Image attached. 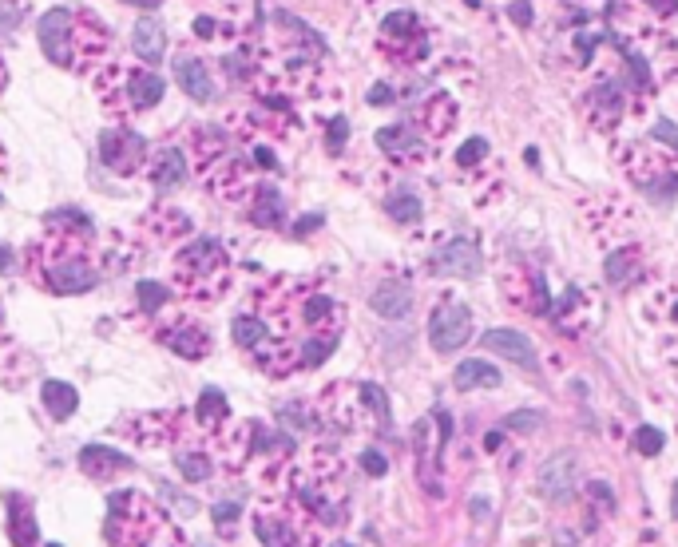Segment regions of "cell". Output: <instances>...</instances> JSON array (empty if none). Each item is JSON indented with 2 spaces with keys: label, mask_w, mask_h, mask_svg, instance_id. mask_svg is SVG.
<instances>
[{
  "label": "cell",
  "mask_w": 678,
  "mask_h": 547,
  "mask_svg": "<svg viewBox=\"0 0 678 547\" xmlns=\"http://www.w3.org/2000/svg\"><path fill=\"white\" fill-rule=\"evenodd\" d=\"M250 314L270 329L274 341L298 349L302 369H318L341 337V310L338 302L306 278H274L266 282L254 302Z\"/></svg>",
  "instance_id": "6da1fadb"
},
{
  "label": "cell",
  "mask_w": 678,
  "mask_h": 547,
  "mask_svg": "<svg viewBox=\"0 0 678 547\" xmlns=\"http://www.w3.org/2000/svg\"><path fill=\"white\" fill-rule=\"evenodd\" d=\"M96 226L80 211H52L44 234L28 242V278L52 294H88L100 282V266L92 258Z\"/></svg>",
  "instance_id": "7a4b0ae2"
},
{
  "label": "cell",
  "mask_w": 678,
  "mask_h": 547,
  "mask_svg": "<svg viewBox=\"0 0 678 547\" xmlns=\"http://www.w3.org/2000/svg\"><path fill=\"white\" fill-rule=\"evenodd\" d=\"M36 36L44 56L64 72H96L112 52V32L88 4L48 8L36 24Z\"/></svg>",
  "instance_id": "3957f363"
},
{
  "label": "cell",
  "mask_w": 678,
  "mask_h": 547,
  "mask_svg": "<svg viewBox=\"0 0 678 547\" xmlns=\"http://www.w3.org/2000/svg\"><path fill=\"white\" fill-rule=\"evenodd\" d=\"M191 159H195L199 183H203L215 199L238 203V199H246V195L258 187V183H254L258 167L246 159L242 147L230 143V135H226L223 127H203V131H195V139H191ZM191 159H187V163H191Z\"/></svg>",
  "instance_id": "277c9868"
},
{
  "label": "cell",
  "mask_w": 678,
  "mask_h": 547,
  "mask_svg": "<svg viewBox=\"0 0 678 547\" xmlns=\"http://www.w3.org/2000/svg\"><path fill=\"white\" fill-rule=\"evenodd\" d=\"M171 278L183 302L191 306H215L223 302V294L230 290L234 278V262L226 254V246L219 238H191L175 262H171Z\"/></svg>",
  "instance_id": "5b68a950"
},
{
  "label": "cell",
  "mask_w": 678,
  "mask_h": 547,
  "mask_svg": "<svg viewBox=\"0 0 678 547\" xmlns=\"http://www.w3.org/2000/svg\"><path fill=\"white\" fill-rule=\"evenodd\" d=\"M175 524L159 504H151L139 492H115L108 500V520H104V540L108 547H171L175 544Z\"/></svg>",
  "instance_id": "8992f818"
},
{
  "label": "cell",
  "mask_w": 678,
  "mask_h": 547,
  "mask_svg": "<svg viewBox=\"0 0 678 547\" xmlns=\"http://www.w3.org/2000/svg\"><path fill=\"white\" fill-rule=\"evenodd\" d=\"M254 536L262 547H322V524L282 488H266L262 504L254 508Z\"/></svg>",
  "instance_id": "52a82bcc"
},
{
  "label": "cell",
  "mask_w": 678,
  "mask_h": 547,
  "mask_svg": "<svg viewBox=\"0 0 678 547\" xmlns=\"http://www.w3.org/2000/svg\"><path fill=\"white\" fill-rule=\"evenodd\" d=\"M377 48H381V56H385L389 64H397V68H417V64L429 60L433 40H429V28L421 24V16L401 8V12H389V16L381 20V40H377Z\"/></svg>",
  "instance_id": "ba28073f"
},
{
  "label": "cell",
  "mask_w": 678,
  "mask_h": 547,
  "mask_svg": "<svg viewBox=\"0 0 678 547\" xmlns=\"http://www.w3.org/2000/svg\"><path fill=\"white\" fill-rule=\"evenodd\" d=\"M619 159L627 163V175H631L639 187L663 195L659 203H671L678 179L675 171H671V163H667V155H659L651 143H623V147H619Z\"/></svg>",
  "instance_id": "9c48e42d"
},
{
  "label": "cell",
  "mask_w": 678,
  "mask_h": 547,
  "mask_svg": "<svg viewBox=\"0 0 678 547\" xmlns=\"http://www.w3.org/2000/svg\"><path fill=\"white\" fill-rule=\"evenodd\" d=\"M155 341L167 345L171 353H179L183 361H203V357H211V345H215L207 326H199L187 314H159L155 318Z\"/></svg>",
  "instance_id": "30bf717a"
},
{
  "label": "cell",
  "mask_w": 678,
  "mask_h": 547,
  "mask_svg": "<svg viewBox=\"0 0 678 547\" xmlns=\"http://www.w3.org/2000/svg\"><path fill=\"white\" fill-rule=\"evenodd\" d=\"M278 448L290 452V440L274 437L262 421H238V425H230L223 433V464L226 468H246L250 456H258V452H278Z\"/></svg>",
  "instance_id": "8fae6325"
},
{
  "label": "cell",
  "mask_w": 678,
  "mask_h": 547,
  "mask_svg": "<svg viewBox=\"0 0 678 547\" xmlns=\"http://www.w3.org/2000/svg\"><path fill=\"white\" fill-rule=\"evenodd\" d=\"M100 159L115 175H135L147 163V139L131 127H112L100 135Z\"/></svg>",
  "instance_id": "7c38bea8"
},
{
  "label": "cell",
  "mask_w": 678,
  "mask_h": 547,
  "mask_svg": "<svg viewBox=\"0 0 678 547\" xmlns=\"http://www.w3.org/2000/svg\"><path fill=\"white\" fill-rule=\"evenodd\" d=\"M468 337H472V310H468L464 302H456V298H445V302L433 310V318H429V341H433V349H437V353H456Z\"/></svg>",
  "instance_id": "4fadbf2b"
},
{
  "label": "cell",
  "mask_w": 678,
  "mask_h": 547,
  "mask_svg": "<svg viewBox=\"0 0 678 547\" xmlns=\"http://www.w3.org/2000/svg\"><path fill=\"white\" fill-rule=\"evenodd\" d=\"M583 484V460H579V452H556V456H548L544 464H540V492L548 496V500H567L575 488Z\"/></svg>",
  "instance_id": "5bb4252c"
},
{
  "label": "cell",
  "mask_w": 678,
  "mask_h": 547,
  "mask_svg": "<svg viewBox=\"0 0 678 547\" xmlns=\"http://www.w3.org/2000/svg\"><path fill=\"white\" fill-rule=\"evenodd\" d=\"M92 88H96V96H100V104L104 111L112 115V119H131L135 111H131V100H127V64L123 60H108V64H100L96 68V76H92Z\"/></svg>",
  "instance_id": "9a60e30c"
},
{
  "label": "cell",
  "mask_w": 678,
  "mask_h": 547,
  "mask_svg": "<svg viewBox=\"0 0 678 547\" xmlns=\"http://www.w3.org/2000/svg\"><path fill=\"white\" fill-rule=\"evenodd\" d=\"M456 119H460V108H456V100L445 96V92L429 96L421 108L413 111V123H417V131H421V139H425V143H437V139L452 135Z\"/></svg>",
  "instance_id": "2e32d148"
},
{
  "label": "cell",
  "mask_w": 678,
  "mask_h": 547,
  "mask_svg": "<svg viewBox=\"0 0 678 547\" xmlns=\"http://www.w3.org/2000/svg\"><path fill=\"white\" fill-rule=\"evenodd\" d=\"M143 230H147V238H151V242H159V246H171V242H183V238H191L195 222H191V215H187V211H179V207H171V203H159V207H151V211H147Z\"/></svg>",
  "instance_id": "e0dca14e"
},
{
  "label": "cell",
  "mask_w": 678,
  "mask_h": 547,
  "mask_svg": "<svg viewBox=\"0 0 678 547\" xmlns=\"http://www.w3.org/2000/svg\"><path fill=\"white\" fill-rule=\"evenodd\" d=\"M433 274H445V278H476L480 274V250L468 242V238H452L445 242L433 262H429Z\"/></svg>",
  "instance_id": "ac0fdd59"
},
{
  "label": "cell",
  "mask_w": 678,
  "mask_h": 547,
  "mask_svg": "<svg viewBox=\"0 0 678 547\" xmlns=\"http://www.w3.org/2000/svg\"><path fill=\"white\" fill-rule=\"evenodd\" d=\"M187 175H191V163H187V155H183L179 147H159V151L151 155V163H147V179H151V187H155L159 195L183 187Z\"/></svg>",
  "instance_id": "d6986e66"
},
{
  "label": "cell",
  "mask_w": 678,
  "mask_h": 547,
  "mask_svg": "<svg viewBox=\"0 0 678 547\" xmlns=\"http://www.w3.org/2000/svg\"><path fill=\"white\" fill-rule=\"evenodd\" d=\"M175 80H179V88H183L195 104H211V100H215V76L207 72V64H203L199 56L179 52V56H175Z\"/></svg>",
  "instance_id": "ffe728a7"
},
{
  "label": "cell",
  "mask_w": 678,
  "mask_h": 547,
  "mask_svg": "<svg viewBox=\"0 0 678 547\" xmlns=\"http://www.w3.org/2000/svg\"><path fill=\"white\" fill-rule=\"evenodd\" d=\"M377 147H381L389 159H397V163H421L429 143H425L421 135H413V123H409V127L397 123V127H381V131H377Z\"/></svg>",
  "instance_id": "44dd1931"
},
{
  "label": "cell",
  "mask_w": 678,
  "mask_h": 547,
  "mask_svg": "<svg viewBox=\"0 0 678 547\" xmlns=\"http://www.w3.org/2000/svg\"><path fill=\"white\" fill-rule=\"evenodd\" d=\"M480 345H484L488 353H496V357H508V361H516V365H524V369H536V349H532V341H528L524 333H516V329H488V333L480 337Z\"/></svg>",
  "instance_id": "7402d4cb"
},
{
  "label": "cell",
  "mask_w": 678,
  "mask_h": 547,
  "mask_svg": "<svg viewBox=\"0 0 678 547\" xmlns=\"http://www.w3.org/2000/svg\"><path fill=\"white\" fill-rule=\"evenodd\" d=\"M163 76L151 72V68H139V64H127V100H131V111H151L155 104H163Z\"/></svg>",
  "instance_id": "603a6c76"
},
{
  "label": "cell",
  "mask_w": 678,
  "mask_h": 547,
  "mask_svg": "<svg viewBox=\"0 0 678 547\" xmlns=\"http://www.w3.org/2000/svg\"><path fill=\"white\" fill-rule=\"evenodd\" d=\"M619 115H623V92H619V84L603 80V84H595V88L587 92V119H591L599 131H611V127L619 123Z\"/></svg>",
  "instance_id": "cb8c5ba5"
},
{
  "label": "cell",
  "mask_w": 678,
  "mask_h": 547,
  "mask_svg": "<svg viewBox=\"0 0 678 547\" xmlns=\"http://www.w3.org/2000/svg\"><path fill=\"white\" fill-rule=\"evenodd\" d=\"M504 290H508V302L512 306H524V310H544L548 306V294H544V282L536 274H528L524 266H512L504 274Z\"/></svg>",
  "instance_id": "d4e9b609"
},
{
  "label": "cell",
  "mask_w": 678,
  "mask_h": 547,
  "mask_svg": "<svg viewBox=\"0 0 678 547\" xmlns=\"http://www.w3.org/2000/svg\"><path fill=\"white\" fill-rule=\"evenodd\" d=\"M80 468H84V476H92V480H115L119 472L131 468V456H127V452H115L108 444H88V448L80 452Z\"/></svg>",
  "instance_id": "484cf974"
},
{
  "label": "cell",
  "mask_w": 678,
  "mask_h": 547,
  "mask_svg": "<svg viewBox=\"0 0 678 547\" xmlns=\"http://www.w3.org/2000/svg\"><path fill=\"white\" fill-rule=\"evenodd\" d=\"M183 425H187L183 413H147V417H139L131 425V437L139 440V444H171V440L179 437Z\"/></svg>",
  "instance_id": "4316f807"
},
{
  "label": "cell",
  "mask_w": 678,
  "mask_h": 547,
  "mask_svg": "<svg viewBox=\"0 0 678 547\" xmlns=\"http://www.w3.org/2000/svg\"><path fill=\"white\" fill-rule=\"evenodd\" d=\"M8 504V540L12 547H36V516H32V500H24L20 492H8L4 496Z\"/></svg>",
  "instance_id": "83f0119b"
},
{
  "label": "cell",
  "mask_w": 678,
  "mask_h": 547,
  "mask_svg": "<svg viewBox=\"0 0 678 547\" xmlns=\"http://www.w3.org/2000/svg\"><path fill=\"white\" fill-rule=\"evenodd\" d=\"M250 222L254 226H262V230H282V222H286V199L274 191V187H254L250 195Z\"/></svg>",
  "instance_id": "f1b7e54d"
},
{
  "label": "cell",
  "mask_w": 678,
  "mask_h": 547,
  "mask_svg": "<svg viewBox=\"0 0 678 547\" xmlns=\"http://www.w3.org/2000/svg\"><path fill=\"white\" fill-rule=\"evenodd\" d=\"M131 52H135L143 64H159V56L167 52V32H163V24H159L155 16L135 20V28H131Z\"/></svg>",
  "instance_id": "f546056e"
},
{
  "label": "cell",
  "mask_w": 678,
  "mask_h": 547,
  "mask_svg": "<svg viewBox=\"0 0 678 547\" xmlns=\"http://www.w3.org/2000/svg\"><path fill=\"white\" fill-rule=\"evenodd\" d=\"M369 306H373V314H381V318H389V322L409 318V310H413V290L401 286V282H385V286H377V294L369 298Z\"/></svg>",
  "instance_id": "4dcf8cb0"
},
{
  "label": "cell",
  "mask_w": 678,
  "mask_h": 547,
  "mask_svg": "<svg viewBox=\"0 0 678 547\" xmlns=\"http://www.w3.org/2000/svg\"><path fill=\"white\" fill-rule=\"evenodd\" d=\"M191 421H195L199 433H223L226 421H230V401H226L219 389H203Z\"/></svg>",
  "instance_id": "1f68e13d"
},
{
  "label": "cell",
  "mask_w": 678,
  "mask_h": 547,
  "mask_svg": "<svg viewBox=\"0 0 678 547\" xmlns=\"http://www.w3.org/2000/svg\"><path fill=\"white\" fill-rule=\"evenodd\" d=\"M639 278H643V254H639L635 246H619V250L607 258V282L619 286V290H627V286H635Z\"/></svg>",
  "instance_id": "d6a6232c"
},
{
  "label": "cell",
  "mask_w": 678,
  "mask_h": 547,
  "mask_svg": "<svg viewBox=\"0 0 678 547\" xmlns=\"http://www.w3.org/2000/svg\"><path fill=\"white\" fill-rule=\"evenodd\" d=\"M452 385H456V389H496V385H500V369L488 365V361H480V357H468V361L456 365Z\"/></svg>",
  "instance_id": "836d02e7"
},
{
  "label": "cell",
  "mask_w": 678,
  "mask_h": 547,
  "mask_svg": "<svg viewBox=\"0 0 678 547\" xmlns=\"http://www.w3.org/2000/svg\"><path fill=\"white\" fill-rule=\"evenodd\" d=\"M40 401H44V409H48L52 421H68V417L80 409V393H76L68 381H44Z\"/></svg>",
  "instance_id": "e575fe53"
},
{
  "label": "cell",
  "mask_w": 678,
  "mask_h": 547,
  "mask_svg": "<svg viewBox=\"0 0 678 547\" xmlns=\"http://www.w3.org/2000/svg\"><path fill=\"white\" fill-rule=\"evenodd\" d=\"M234 341H238V345L254 357L258 349H266V345H270V329L262 326L254 314H238V318H234Z\"/></svg>",
  "instance_id": "d590c367"
},
{
  "label": "cell",
  "mask_w": 678,
  "mask_h": 547,
  "mask_svg": "<svg viewBox=\"0 0 678 547\" xmlns=\"http://www.w3.org/2000/svg\"><path fill=\"white\" fill-rule=\"evenodd\" d=\"M175 468H179L191 484H203V480L215 472L211 456H207V452H199V448H179V452H175Z\"/></svg>",
  "instance_id": "8d00e7d4"
},
{
  "label": "cell",
  "mask_w": 678,
  "mask_h": 547,
  "mask_svg": "<svg viewBox=\"0 0 678 547\" xmlns=\"http://www.w3.org/2000/svg\"><path fill=\"white\" fill-rule=\"evenodd\" d=\"M357 397H361V413L365 421H373L377 429H389V401L377 385H357Z\"/></svg>",
  "instance_id": "74e56055"
},
{
  "label": "cell",
  "mask_w": 678,
  "mask_h": 547,
  "mask_svg": "<svg viewBox=\"0 0 678 547\" xmlns=\"http://www.w3.org/2000/svg\"><path fill=\"white\" fill-rule=\"evenodd\" d=\"M135 298H139V310L151 314V318H159L167 310V286H159V282H139Z\"/></svg>",
  "instance_id": "f35d334b"
},
{
  "label": "cell",
  "mask_w": 678,
  "mask_h": 547,
  "mask_svg": "<svg viewBox=\"0 0 678 547\" xmlns=\"http://www.w3.org/2000/svg\"><path fill=\"white\" fill-rule=\"evenodd\" d=\"M385 211L397 222H417L421 219V199L409 195V191H401V195H389V199H385Z\"/></svg>",
  "instance_id": "ab89813d"
},
{
  "label": "cell",
  "mask_w": 678,
  "mask_h": 547,
  "mask_svg": "<svg viewBox=\"0 0 678 547\" xmlns=\"http://www.w3.org/2000/svg\"><path fill=\"white\" fill-rule=\"evenodd\" d=\"M488 151H492L488 139H468V143L456 151V167H464V171H468V167H480V163L488 159Z\"/></svg>",
  "instance_id": "60d3db41"
},
{
  "label": "cell",
  "mask_w": 678,
  "mask_h": 547,
  "mask_svg": "<svg viewBox=\"0 0 678 547\" xmlns=\"http://www.w3.org/2000/svg\"><path fill=\"white\" fill-rule=\"evenodd\" d=\"M24 12H28V4H24V0H0V36L16 32V28H20V20H24Z\"/></svg>",
  "instance_id": "b9f144b4"
},
{
  "label": "cell",
  "mask_w": 678,
  "mask_h": 547,
  "mask_svg": "<svg viewBox=\"0 0 678 547\" xmlns=\"http://www.w3.org/2000/svg\"><path fill=\"white\" fill-rule=\"evenodd\" d=\"M663 444H667V437H663L659 429H651V425H643V429L635 433V448H639L643 456H659V452H663Z\"/></svg>",
  "instance_id": "7bdbcfd3"
},
{
  "label": "cell",
  "mask_w": 678,
  "mask_h": 547,
  "mask_svg": "<svg viewBox=\"0 0 678 547\" xmlns=\"http://www.w3.org/2000/svg\"><path fill=\"white\" fill-rule=\"evenodd\" d=\"M540 421H544V413L528 409V413H512V417H508V429H524V433H532V429H540Z\"/></svg>",
  "instance_id": "ee69618b"
},
{
  "label": "cell",
  "mask_w": 678,
  "mask_h": 547,
  "mask_svg": "<svg viewBox=\"0 0 678 547\" xmlns=\"http://www.w3.org/2000/svg\"><path fill=\"white\" fill-rule=\"evenodd\" d=\"M361 468H365L369 476H385V472H389V460H385L381 452L369 448V452H361Z\"/></svg>",
  "instance_id": "f6af8a7d"
},
{
  "label": "cell",
  "mask_w": 678,
  "mask_h": 547,
  "mask_svg": "<svg viewBox=\"0 0 678 547\" xmlns=\"http://www.w3.org/2000/svg\"><path fill=\"white\" fill-rule=\"evenodd\" d=\"M345 131H349V119H345V115H334V119H330V139H326V143H330V151H341Z\"/></svg>",
  "instance_id": "bcb514c9"
},
{
  "label": "cell",
  "mask_w": 678,
  "mask_h": 547,
  "mask_svg": "<svg viewBox=\"0 0 678 547\" xmlns=\"http://www.w3.org/2000/svg\"><path fill=\"white\" fill-rule=\"evenodd\" d=\"M234 520H238V504H219V508H215L219 532H234Z\"/></svg>",
  "instance_id": "7dc6e473"
},
{
  "label": "cell",
  "mask_w": 678,
  "mask_h": 547,
  "mask_svg": "<svg viewBox=\"0 0 678 547\" xmlns=\"http://www.w3.org/2000/svg\"><path fill=\"white\" fill-rule=\"evenodd\" d=\"M393 100H397V92H393L389 84H373V88H369V104H373V108H389Z\"/></svg>",
  "instance_id": "c3c4849f"
},
{
  "label": "cell",
  "mask_w": 678,
  "mask_h": 547,
  "mask_svg": "<svg viewBox=\"0 0 678 547\" xmlns=\"http://www.w3.org/2000/svg\"><path fill=\"white\" fill-rule=\"evenodd\" d=\"M587 496H595L603 508H615V496H611V488H607V484H587Z\"/></svg>",
  "instance_id": "681fc988"
},
{
  "label": "cell",
  "mask_w": 678,
  "mask_h": 547,
  "mask_svg": "<svg viewBox=\"0 0 678 547\" xmlns=\"http://www.w3.org/2000/svg\"><path fill=\"white\" fill-rule=\"evenodd\" d=\"M655 131H659V139H667V143H675L678 147V127L671 123V119H659V127H655Z\"/></svg>",
  "instance_id": "f907efd6"
},
{
  "label": "cell",
  "mask_w": 678,
  "mask_h": 547,
  "mask_svg": "<svg viewBox=\"0 0 678 547\" xmlns=\"http://www.w3.org/2000/svg\"><path fill=\"white\" fill-rule=\"evenodd\" d=\"M314 226H322V215H306V219H302V222H298V226H294V234L302 238V234H310Z\"/></svg>",
  "instance_id": "816d5d0a"
},
{
  "label": "cell",
  "mask_w": 678,
  "mask_h": 547,
  "mask_svg": "<svg viewBox=\"0 0 678 547\" xmlns=\"http://www.w3.org/2000/svg\"><path fill=\"white\" fill-rule=\"evenodd\" d=\"M647 4H651L659 16H671V12H678V0H647Z\"/></svg>",
  "instance_id": "f5cc1de1"
},
{
  "label": "cell",
  "mask_w": 678,
  "mask_h": 547,
  "mask_svg": "<svg viewBox=\"0 0 678 547\" xmlns=\"http://www.w3.org/2000/svg\"><path fill=\"white\" fill-rule=\"evenodd\" d=\"M512 16H516L520 24H528V20H532V12H528V0H516V4H512Z\"/></svg>",
  "instance_id": "db71d44e"
},
{
  "label": "cell",
  "mask_w": 678,
  "mask_h": 547,
  "mask_svg": "<svg viewBox=\"0 0 678 547\" xmlns=\"http://www.w3.org/2000/svg\"><path fill=\"white\" fill-rule=\"evenodd\" d=\"M16 262H12V250L8 246H0V270H12Z\"/></svg>",
  "instance_id": "11a10c76"
},
{
  "label": "cell",
  "mask_w": 678,
  "mask_h": 547,
  "mask_svg": "<svg viewBox=\"0 0 678 547\" xmlns=\"http://www.w3.org/2000/svg\"><path fill=\"white\" fill-rule=\"evenodd\" d=\"M123 4H135V8H159L163 0H123Z\"/></svg>",
  "instance_id": "9f6ffc18"
},
{
  "label": "cell",
  "mask_w": 678,
  "mask_h": 547,
  "mask_svg": "<svg viewBox=\"0 0 678 547\" xmlns=\"http://www.w3.org/2000/svg\"><path fill=\"white\" fill-rule=\"evenodd\" d=\"M8 88V68H4V60H0V92Z\"/></svg>",
  "instance_id": "6f0895ef"
},
{
  "label": "cell",
  "mask_w": 678,
  "mask_h": 547,
  "mask_svg": "<svg viewBox=\"0 0 678 547\" xmlns=\"http://www.w3.org/2000/svg\"><path fill=\"white\" fill-rule=\"evenodd\" d=\"M671 512L678 516V484H675V496H671Z\"/></svg>",
  "instance_id": "680465c9"
},
{
  "label": "cell",
  "mask_w": 678,
  "mask_h": 547,
  "mask_svg": "<svg viewBox=\"0 0 678 547\" xmlns=\"http://www.w3.org/2000/svg\"><path fill=\"white\" fill-rule=\"evenodd\" d=\"M44 547H60V544H44Z\"/></svg>",
  "instance_id": "91938a15"
},
{
  "label": "cell",
  "mask_w": 678,
  "mask_h": 547,
  "mask_svg": "<svg viewBox=\"0 0 678 547\" xmlns=\"http://www.w3.org/2000/svg\"><path fill=\"white\" fill-rule=\"evenodd\" d=\"M675 318H678V306H675Z\"/></svg>",
  "instance_id": "94428289"
},
{
  "label": "cell",
  "mask_w": 678,
  "mask_h": 547,
  "mask_svg": "<svg viewBox=\"0 0 678 547\" xmlns=\"http://www.w3.org/2000/svg\"><path fill=\"white\" fill-rule=\"evenodd\" d=\"M338 547H349V544H338Z\"/></svg>",
  "instance_id": "6125c7cd"
}]
</instances>
